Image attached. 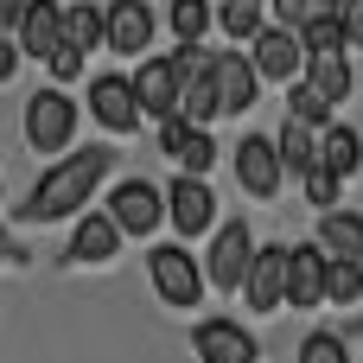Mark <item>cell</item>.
I'll list each match as a JSON object with an SVG mask.
<instances>
[{"instance_id":"6da1fadb","label":"cell","mask_w":363,"mask_h":363,"mask_svg":"<svg viewBox=\"0 0 363 363\" xmlns=\"http://www.w3.org/2000/svg\"><path fill=\"white\" fill-rule=\"evenodd\" d=\"M108 172H115V147H77L70 160H57V166L26 191L19 217H26V223H64L70 211L89 204V191H96Z\"/></svg>"},{"instance_id":"7a4b0ae2","label":"cell","mask_w":363,"mask_h":363,"mask_svg":"<svg viewBox=\"0 0 363 363\" xmlns=\"http://www.w3.org/2000/svg\"><path fill=\"white\" fill-rule=\"evenodd\" d=\"M249 262H255V236H249V223L242 217H223L217 230H211V249H204V287H217V294H242V281H249Z\"/></svg>"},{"instance_id":"3957f363","label":"cell","mask_w":363,"mask_h":363,"mask_svg":"<svg viewBox=\"0 0 363 363\" xmlns=\"http://www.w3.org/2000/svg\"><path fill=\"white\" fill-rule=\"evenodd\" d=\"M147 274H153V294H160L172 313H185V306L204 300V268H198V255L179 249V242H160V249L147 255Z\"/></svg>"},{"instance_id":"277c9868","label":"cell","mask_w":363,"mask_h":363,"mask_svg":"<svg viewBox=\"0 0 363 363\" xmlns=\"http://www.w3.org/2000/svg\"><path fill=\"white\" fill-rule=\"evenodd\" d=\"M108 223H115V236H153L160 223H166V191L153 185V179H121L115 191H108V211H102Z\"/></svg>"},{"instance_id":"5b68a950","label":"cell","mask_w":363,"mask_h":363,"mask_svg":"<svg viewBox=\"0 0 363 363\" xmlns=\"http://www.w3.org/2000/svg\"><path fill=\"white\" fill-rule=\"evenodd\" d=\"M26 140L38 147V153H64L70 140H77V102L64 96V89H32V102H26Z\"/></svg>"},{"instance_id":"8992f818","label":"cell","mask_w":363,"mask_h":363,"mask_svg":"<svg viewBox=\"0 0 363 363\" xmlns=\"http://www.w3.org/2000/svg\"><path fill=\"white\" fill-rule=\"evenodd\" d=\"M242 57H249V70H255L262 83H287V89H294V83H300V70H306V51H300V38H294V32H281L274 19L255 32V45H249Z\"/></svg>"},{"instance_id":"52a82bcc","label":"cell","mask_w":363,"mask_h":363,"mask_svg":"<svg viewBox=\"0 0 363 363\" xmlns=\"http://www.w3.org/2000/svg\"><path fill=\"white\" fill-rule=\"evenodd\" d=\"M128 89H134V108H140V115L172 121V115H179V89H185V77H179L172 57H147V64L128 77Z\"/></svg>"},{"instance_id":"ba28073f","label":"cell","mask_w":363,"mask_h":363,"mask_svg":"<svg viewBox=\"0 0 363 363\" xmlns=\"http://www.w3.org/2000/svg\"><path fill=\"white\" fill-rule=\"evenodd\" d=\"M153 6L147 0H115V6H102V51H121V57H140L147 45H153Z\"/></svg>"},{"instance_id":"9c48e42d","label":"cell","mask_w":363,"mask_h":363,"mask_svg":"<svg viewBox=\"0 0 363 363\" xmlns=\"http://www.w3.org/2000/svg\"><path fill=\"white\" fill-rule=\"evenodd\" d=\"M166 217H172V236H211L217 230V191L204 179H172Z\"/></svg>"},{"instance_id":"30bf717a","label":"cell","mask_w":363,"mask_h":363,"mask_svg":"<svg viewBox=\"0 0 363 363\" xmlns=\"http://www.w3.org/2000/svg\"><path fill=\"white\" fill-rule=\"evenodd\" d=\"M255 89H262V77L249 70V57H242V51H217V64H211L217 115H242V108H255Z\"/></svg>"},{"instance_id":"8fae6325","label":"cell","mask_w":363,"mask_h":363,"mask_svg":"<svg viewBox=\"0 0 363 363\" xmlns=\"http://www.w3.org/2000/svg\"><path fill=\"white\" fill-rule=\"evenodd\" d=\"M281 153H274V140L268 134H249L242 147H236V185L249 191V198H281Z\"/></svg>"},{"instance_id":"7c38bea8","label":"cell","mask_w":363,"mask_h":363,"mask_svg":"<svg viewBox=\"0 0 363 363\" xmlns=\"http://www.w3.org/2000/svg\"><path fill=\"white\" fill-rule=\"evenodd\" d=\"M242 300H249V313H268V319L287 306V249H255Z\"/></svg>"},{"instance_id":"4fadbf2b","label":"cell","mask_w":363,"mask_h":363,"mask_svg":"<svg viewBox=\"0 0 363 363\" xmlns=\"http://www.w3.org/2000/svg\"><path fill=\"white\" fill-rule=\"evenodd\" d=\"M287 306L294 313L325 306V255H319V242H294L287 249Z\"/></svg>"},{"instance_id":"5bb4252c","label":"cell","mask_w":363,"mask_h":363,"mask_svg":"<svg viewBox=\"0 0 363 363\" xmlns=\"http://www.w3.org/2000/svg\"><path fill=\"white\" fill-rule=\"evenodd\" d=\"M191 351L198 363H255V338L236 325V319H198V332H191Z\"/></svg>"},{"instance_id":"9a60e30c","label":"cell","mask_w":363,"mask_h":363,"mask_svg":"<svg viewBox=\"0 0 363 363\" xmlns=\"http://www.w3.org/2000/svg\"><path fill=\"white\" fill-rule=\"evenodd\" d=\"M19 57H45L51 64V51L64 45V6L57 0H26V19H19Z\"/></svg>"},{"instance_id":"2e32d148","label":"cell","mask_w":363,"mask_h":363,"mask_svg":"<svg viewBox=\"0 0 363 363\" xmlns=\"http://www.w3.org/2000/svg\"><path fill=\"white\" fill-rule=\"evenodd\" d=\"M89 115H96L108 134H134V128H140V108H134L128 77H96V83H89Z\"/></svg>"},{"instance_id":"e0dca14e","label":"cell","mask_w":363,"mask_h":363,"mask_svg":"<svg viewBox=\"0 0 363 363\" xmlns=\"http://www.w3.org/2000/svg\"><path fill=\"white\" fill-rule=\"evenodd\" d=\"M319 255L363 268V217L357 211H325V217H319Z\"/></svg>"},{"instance_id":"ac0fdd59","label":"cell","mask_w":363,"mask_h":363,"mask_svg":"<svg viewBox=\"0 0 363 363\" xmlns=\"http://www.w3.org/2000/svg\"><path fill=\"white\" fill-rule=\"evenodd\" d=\"M121 255V236H115V223L96 211V217H77V230H70V262H83V268H102V262H115Z\"/></svg>"},{"instance_id":"d6986e66","label":"cell","mask_w":363,"mask_h":363,"mask_svg":"<svg viewBox=\"0 0 363 363\" xmlns=\"http://www.w3.org/2000/svg\"><path fill=\"white\" fill-rule=\"evenodd\" d=\"M319 166L345 185V179H357L363 172V134L357 128H345V121H332L325 134H319Z\"/></svg>"},{"instance_id":"ffe728a7","label":"cell","mask_w":363,"mask_h":363,"mask_svg":"<svg viewBox=\"0 0 363 363\" xmlns=\"http://www.w3.org/2000/svg\"><path fill=\"white\" fill-rule=\"evenodd\" d=\"M300 83H306V89L325 102V108H338V102L351 96V83H357V77H351V57H306Z\"/></svg>"},{"instance_id":"44dd1931","label":"cell","mask_w":363,"mask_h":363,"mask_svg":"<svg viewBox=\"0 0 363 363\" xmlns=\"http://www.w3.org/2000/svg\"><path fill=\"white\" fill-rule=\"evenodd\" d=\"M274 153H281V172H300V179H306V172L319 166V134L300 128V121H287V128L274 134Z\"/></svg>"},{"instance_id":"7402d4cb","label":"cell","mask_w":363,"mask_h":363,"mask_svg":"<svg viewBox=\"0 0 363 363\" xmlns=\"http://www.w3.org/2000/svg\"><path fill=\"white\" fill-rule=\"evenodd\" d=\"M64 51H77V57H89V51H102V6H64Z\"/></svg>"},{"instance_id":"603a6c76","label":"cell","mask_w":363,"mask_h":363,"mask_svg":"<svg viewBox=\"0 0 363 363\" xmlns=\"http://www.w3.org/2000/svg\"><path fill=\"white\" fill-rule=\"evenodd\" d=\"M217 26H223V38L255 45V32L268 26V6H262V0H230V6H217Z\"/></svg>"},{"instance_id":"cb8c5ba5","label":"cell","mask_w":363,"mask_h":363,"mask_svg":"<svg viewBox=\"0 0 363 363\" xmlns=\"http://www.w3.org/2000/svg\"><path fill=\"white\" fill-rule=\"evenodd\" d=\"M357 300H363V268L325 262V306H357Z\"/></svg>"},{"instance_id":"d4e9b609","label":"cell","mask_w":363,"mask_h":363,"mask_svg":"<svg viewBox=\"0 0 363 363\" xmlns=\"http://www.w3.org/2000/svg\"><path fill=\"white\" fill-rule=\"evenodd\" d=\"M211 26H217V6H204V0H179V6H172V32H179V45H198Z\"/></svg>"},{"instance_id":"484cf974","label":"cell","mask_w":363,"mask_h":363,"mask_svg":"<svg viewBox=\"0 0 363 363\" xmlns=\"http://www.w3.org/2000/svg\"><path fill=\"white\" fill-rule=\"evenodd\" d=\"M287 121H300V128L325 134V128H332V108H325V102H319L306 83H294V89H287Z\"/></svg>"},{"instance_id":"4316f807","label":"cell","mask_w":363,"mask_h":363,"mask_svg":"<svg viewBox=\"0 0 363 363\" xmlns=\"http://www.w3.org/2000/svg\"><path fill=\"white\" fill-rule=\"evenodd\" d=\"M217 153H223V147H217L211 134H191V140L172 153V160H179V179H204V172L217 166Z\"/></svg>"},{"instance_id":"83f0119b","label":"cell","mask_w":363,"mask_h":363,"mask_svg":"<svg viewBox=\"0 0 363 363\" xmlns=\"http://www.w3.org/2000/svg\"><path fill=\"white\" fill-rule=\"evenodd\" d=\"M300 363H351V351H345L338 332H313V338L300 345Z\"/></svg>"},{"instance_id":"f1b7e54d","label":"cell","mask_w":363,"mask_h":363,"mask_svg":"<svg viewBox=\"0 0 363 363\" xmlns=\"http://www.w3.org/2000/svg\"><path fill=\"white\" fill-rule=\"evenodd\" d=\"M300 185H306V198L319 204V217H325V204H338V191H345V185H338V179H332L325 166H313V172H306Z\"/></svg>"},{"instance_id":"f546056e","label":"cell","mask_w":363,"mask_h":363,"mask_svg":"<svg viewBox=\"0 0 363 363\" xmlns=\"http://www.w3.org/2000/svg\"><path fill=\"white\" fill-rule=\"evenodd\" d=\"M77 77H83V57L57 45V51H51V89H64V83H77Z\"/></svg>"},{"instance_id":"4dcf8cb0","label":"cell","mask_w":363,"mask_h":363,"mask_svg":"<svg viewBox=\"0 0 363 363\" xmlns=\"http://www.w3.org/2000/svg\"><path fill=\"white\" fill-rule=\"evenodd\" d=\"M338 19H345V51L363 45V0H338Z\"/></svg>"},{"instance_id":"1f68e13d","label":"cell","mask_w":363,"mask_h":363,"mask_svg":"<svg viewBox=\"0 0 363 363\" xmlns=\"http://www.w3.org/2000/svg\"><path fill=\"white\" fill-rule=\"evenodd\" d=\"M191 134H198V128H185V121H179V115H172V121H160V153H166V160H172V153H179V147H185V140H191Z\"/></svg>"},{"instance_id":"d6a6232c","label":"cell","mask_w":363,"mask_h":363,"mask_svg":"<svg viewBox=\"0 0 363 363\" xmlns=\"http://www.w3.org/2000/svg\"><path fill=\"white\" fill-rule=\"evenodd\" d=\"M19 19H26V0H0V38H19Z\"/></svg>"},{"instance_id":"836d02e7","label":"cell","mask_w":363,"mask_h":363,"mask_svg":"<svg viewBox=\"0 0 363 363\" xmlns=\"http://www.w3.org/2000/svg\"><path fill=\"white\" fill-rule=\"evenodd\" d=\"M13 70H19V45H13V38H0V83H6Z\"/></svg>"},{"instance_id":"e575fe53","label":"cell","mask_w":363,"mask_h":363,"mask_svg":"<svg viewBox=\"0 0 363 363\" xmlns=\"http://www.w3.org/2000/svg\"><path fill=\"white\" fill-rule=\"evenodd\" d=\"M13 255H19V249H13V236H6V223H0V268H6Z\"/></svg>"}]
</instances>
